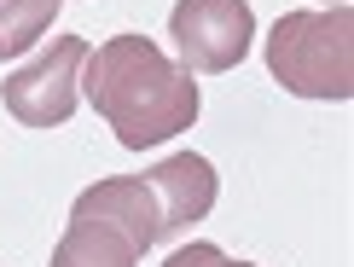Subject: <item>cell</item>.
<instances>
[{
	"label": "cell",
	"instance_id": "6da1fadb",
	"mask_svg": "<svg viewBox=\"0 0 354 267\" xmlns=\"http://www.w3.org/2000/svg\"><path fill=\"white\" fill-rule=\"evenodd\" d=\"M87 105L111 122L128 151H145L157 140H174L198 122V82L145 35H111L82 64Z\"/></svg>",
	"mask_w": 354,
	"mask_h": 267
},
{
	"label": "cell",
	"instance_id": "7a4b0ae2",
	"mask_svg": "<svg viewBox=\"0 0 354 267\" xmlns=\"http://www.w3.org/2000/svg\"><path fill=\"white\" fill-rule=\"evenodd\" d=\"M268 70L297 99H343L354 93V12H285L268 35Z\"/></svg>",
	"mask_w": 354,
	"mask_h": 267
},
{
	"label": "cell",
	"instance_id": "3957f363",
	"mask_svg": "<svg viewBox=\"0 0 354 267\" xmlns=\"http://www.w3.org/2000/svg\"><path fill=\"white\" fill-rule=\"evenodd\" d=\"M169 41L180 53V70L221 76V70L244 64L250 41H256V12L250 0H174Z\"/></svg>",
	"mask_w": 354,
	"mask_h": 267
},
{
	"label": "cell",
	"instance_id": "277c9868",
	"mask_svg": "<svg viewBox=\"0 0 354 267\" xmlns=\"http://www.w3.org/2000/svg\"><path fill=\"white\" fill-rule=\"evenodd\" d=\"M87 41L82 35H64L53 41L47 53H35L24 70H12L6 87H0V99H6V116H18L24 128H58L70 122V111H76L82 99V64H87Z\"/></svg>",
	"mask_w": 354,
	"mask_h": 267
},
{
	"label": "cell",
	"instance_id": "5b68a950",
	"mask_svg": "<svg viewBox=\"0 0 354 267\" xmlns=\"http://www.w3.org/2000/svg\"><path fill=\"white\" fill-rule=\"evenodd\" d=\"M70 221H105V227L128 232L134 250L145 256L157 239H163V221H157V198L145 186V174H116V181L87 186L76 203H70Z\"/></svg>",
	"mask_w": 354,
	"mask_h": 267
},
{
	"label": "cell",
	"instance_id": "8992f818",
	"mask_svg": "<svg viewBox=\"0 0 354 267\" xmlns=\"http://www.w3.org/2000/svg\"><path fill=\"white\" fill-rule=\"evenodd\" d=\"M145 186H151V198H157L163 239H169V232H180V227H192V221H203V215L215 210V192H221L209 157H198V151L163 157L151 174H145Z\"/></svg>",
	"mask_w": 354,
	"mask_h": 267
},
{
	"label": "cell",
	"instance_id": "52a82bcc",
	"mask_svg": "<svg viewBox=\"0 0 354 267\" xmlns=\"http://www.w3.org/2000/svg\"><path fill=\"white\" fill-rule=\"evenodd\" d=\"M53 267H140V250L105 221H70L53 250Z\"/></svg>",
	"mask_w": 354,
	"mask_h": 267
},
{
	"label": "cell",
	"instance_id": "ba28073f",
	"mask_svg": "<svg viewBox=\"0 0 354 267\" xmlns=\"http://www.w3.org/2000/svg\"><path fill=\"white\" fill-rule=\"evenodd\" d=\"M64 0H0V53H29L53 29Z\"/></svg>",
	"mask_w": 354,
	"mask_h": 267
},
{
	"label": "cell",
	"instance_id": "9c48e42d",
	"mask_svg": "<svg viewBox=\"0 0 354 267\" xmlns=\"http://www.w3.org/2000/svg\"><path fill=\"white\" fill-rule=\"evenodd\" d=\"M163 267H250V261H232V256H221L215 244H186V250H174V256Z\"/></svg>",
	"mask_w": 354,
	"mask_h": 267
},
{
	"label": "cell",
	"instance_id": "30bf717a",
	"mask_svg": "<svg viewBox=\"0 0 354 267\" xmlns=\"http://www.w3.org/2000/svg\"><path fill=\"white\" fill-rule=\"evenodd\" d=\"M331 6H343V0H331Z\"/></svg>",
	"mask_w": 354,
	"mask_h": 267
},
{
	"label": "cell",
	"instance_id": "8fae6325",
	"mask_svg": "<svg viewBox=\"0 0 354 267\" xmlns=\"http://www.w3.org/2000/svg\"><path fill=\"white\" fill-rule=\"evenodd\" d=\"M0 58H6V53H0Z\"/></svg>",
	"mask_w": 354,
	"mask_h": 267
}]
</instances>
